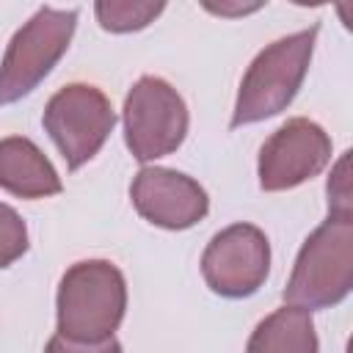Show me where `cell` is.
I'll list each match as a JSON object with an SVG mask.
<instances>
[{
    "label": "cell",
    "mask_w": 353,
    "mask_h": 353,
    "mask_svg": "<svg viewBox=\"0 0 353 353\" xmlns=\"http://www.w3.org/2000/svg\"><path fill=\"white\" fill-rule=\"evenodd\" d=\"M317 33L320 25H312L306 30L276 39L273 44L256 52V58L248 63L240 80L234 113L229 121L232 130L265 121L290 108L309 72Z\"/></svg>",
    "instance_id": "1"
},
{
    "label": "cell",
    "mask_w": 353,
    "mask_h": 353,
    "mask_svg": "<svg viewBox=\"0 0 353 353\" xmlns=\"http://www.w3.org/2000/svg\"><path fill=\"white\" fill-rule=\"evenodd\" d=\"M58 331L66 339L113 336L127 312V281L110 259H80L66 268L55 295Z\"/></svg>",
    "instance_id": "2"
},
{
    "label": "cell",
    "mask_w": 353,
    "mask_h": 353,
    "mask_svg": "<svg viewBox=\"0 0 353 353\" xmlns=\"http://www.w3.org/2000/svg\"><path fill=\"white\" fill-rule=\"evenodd\" d=\"M353 290V218L328 215L301 245L287 287L284 303L331 309Z\"/></svg>",
    "instance_id": "3"
},
{
    "label": "cell",
    "mask_w": 353,
    "mask_h": 353,
    "mask_svg": "<svg viewBox=\"0 0 353 353\" xmlns=\"http://www.w3.org/2000/svg\"><path fill=\"white\" fill-rule=\"evenodd\" d=\"M77 8L41 6L8 41L0 61V105L19 102L52 72L72 44Z\"/></svg>",
    "instance_id": "4"
},
{
    "label": "cell",
    "mask_w": 353,
    "mask_h": 353,
    "mask_svg": "<svg viewBox=\"0 0 353 353\" xmlns=\"http://www.w3.org/2000/svg\"><path fill=\"white\" fill-rule=\"evenodd\" d=\"M124 143L138 163L176 152L188 135V105L163 77L143 74L132 83L121 108Z\"/></svg>",
    "instance_id": "5"
},
{
    "label": "cell",
    "mask_w": 353,
    "mask_h": 353,
    "mask_svg": "<svg viewBox=\"0 0 353 353\" xmlns=\"http://www.w3.org/2000/svg\"><path fill=\"white\" fill-rule=\"evenodd\" d=\"M41 124L66 160V168L77 171L105 146L116 127V110L102 88L91 83H69L50 97Z\"/></svg>",
    "instance_id": "6"
},
{
    "label": "cell",
    "mask_w": 353,
    "mask_h": 353,
    "mask_svg": "<svg viewBox=\"0 0 353 353\" xmlns=\"http://www.w3.org/2000/svg\"><path fill=\"white\" fill-rule=\"evenodd\" d=\"M270 273V240L254 223H232L212 234L201 254V276L221 298L254 295Z\"/></svg>",
    "instance_id": "7"
},
{
    "label": "cell",
    "mask_w": 353,
    "mask_h": 353,
    "mask_svg": "<svg viewBox=\"0 0 353 353\" xmlns=\"http://www.w3.org/2000/svg\"><path fill=\"white\" fill-rule=\"evenodd\" d=\"M331 163V135L312 119L284 121L259 149L256 174L268 193L292 190L317 176Z\"/></svg>",
    "instance_id": "8"
},
{
    "label": "cell",
    "mask_w": 353,
    "mask_h": 353,
    "mask_svg": "<svg viewBox=\"0 0 353 353\" xmlns=\"http://www.w3.org/2000/svg\"><path fill=\"white\" fill-rule=\"evenodd\" d=\"M130 199L143 221L168 232L190 229L210 212L207 190L193 176L163 165H143L130 185Z\"/></svg>",
    "instance_id": "9"
},
{
    "label": "cell",
    "mask_w": 353,
    "mask_h": 353,
    "mask_svg": "<svg viewBox=\"0 0 353 353\" xmlns=\"http://www.w3.org/2000/svg\"><path fill=\"white\" fill-rule=\"evenodd\" d=\"M0 188L17 199H47L63 190L50 157L25 135L0 138Z\"/></svg>",
    "instance_id": "10"
},
{
    "label": "cell",
    "mask_w": 353,
    "mask_h": 353,
    "mask_svg": "<svg viewBox=\"0 0 353 353\" xmlns=\"http://www.w3.org/2000/svg\"><path fill=\"white\" fill-rule=\"evenodd\" d=\"M245 353H320L312 312L290 303L270 312L251 331Z\"/></svg>",
    "instance_id": "11"
},
{
    "label": "cell",
    "mask_w": 353,
    "mask_h": 353,
    "mask_svg": "<svg viewBox=\"0 0 353 353\" xmlns=\"http://www.w3.org/2000/svg\"><path fill=\"white\" fill-rule=\"evenodd\" d=\"M165 3H132V0H99L94 6L97 22L110 33H132L146 28L163 14Z\"/></svg>",
    "instance_id": "12"
},
{
    "label": "cell",
    "mask_w": 353,
    "mask_h": 353,
    "mask_svg": "<svg viewBox=\"0 0 353 353\" xmlns=\"http://www.w3.org/2000/svg\"><path fill=\"white\" fill-rule=\"evenodd\" d=\"M28 226L22 215L0 201V268L14 265L28 251Z\"/></svg>",
    "instance_id": "13"
},
{
    "label": "cell",
    "mask_w": 353,
    "mask_h": 353,
    "mask_svg": "<svg viewBox=\"0 0 353 353\" xmlns=\"http://www.w3.org/2000/svg\"><path fill=\"white\" fill-rule=\"evenodd\" d=\"M350 152H342V157L336 160L331 176H328V215H342V218H353V204H350Z\"/></svg>",
    "instance_id": "14"
},
{
    "label": "cell",
    "mask_w": 353,
    "mask_h": 353,
    "mask_svg": "<svg viewBox=\"0 0 353 353\" xmlns=\"http://www.w3.org/2000/svg\"><path fill=\"white\" fill-rule=\"evenodd\" d=\"M44 353H121V342L116 336H108L99 342H80V339H66L61 334H52Z\"/></svg>",
    "instance_id": "15"
}]
</instances>
